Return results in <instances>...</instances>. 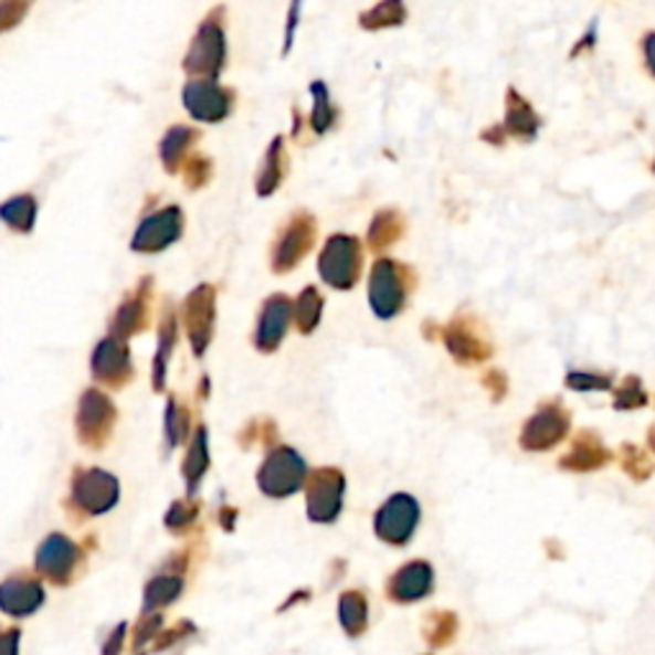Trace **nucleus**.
I'll return each instance as SVG.
<instances>
[{
    "mask_svg": "<svg viewBox=\"0 0 655 655\" xmlns=\"http://www.w3.org/2000/svg\"><path fill=\"white\" fill-rule=\"evenodd\" d=\"M300 11H303V0H293L287 11V27H285V46H282V56H287L289 50H293L295 34H297V23H300Z\"/></svg>",
    "mask_w": 655,
    "mask_h": 655,
    "instance_id": "obj_43",
    "label": "nucleus"
},
{
    "mask_svg": "<svg viewBox=\"0 0 655 655\" xmlns=\"http://www.w3.org/2000/svg\"><path fill=\"white\" fill-rule=\"evenodd\" d=\"M236 515L239 513L233 507H223L221 509V525H223L225 530H233V520H236Z\"/></svg>",
    "mask_w": 655,
    "mask_h": 655,
    "instance_id": "obj_50",
    "label": "nucleus"
},
{
    "mask_svg": "<svg viewBox=\"0 0 655 655\" xmlns=\"http://www.w3.org/2000/svg\"><path fill=\"white\" fill-rule=\"evenodd\" d=\"M648 404V392L643 390L641 379L627 377L617 390H614V410H635Z\"/></svg>",
    "mask_w": 655,
    "mask_h": 655,
    "instance_id": "obj_39",
    "label": "nucleus"
},
{
    "mask_svg": "<svg viewBox=\"0 0 655 655\" xmlns=\"http://www.w3.org/2000/svg\"><path fill=\"white\" fill-rule=\"evenodd\" d=\"M159 627H161V617H159V614L144 612L141 622L134 630V648H144V645H147L151 641V637L159 633Z\"/></svg>",
    "mask_w": 655,
    "mask_h": 655,
    "instance_id": "obj_42",
    "label": "nucleus"
},
{
    "mask_svg": "<svg viewBox=\"0 0 655 655\" xmlns=\"http://www.w3.org/2000/svg\"><path fill=\"white\" fill-rule=\"evenodd\" d=\"M118 479L103 468H75L67 507L75 517H95L110 513L118 505Z\"/></svg>",
    "mask_w": 655,
    "mask_h": 655,
    "instance_id": "obj_3",
    "label": "nucleus"
},
{
    "mask_svg": "<svg viewBox=\"0 0 655 655\" xmlns=\"http://www.w3.org/2000/svg\"><path fill=\"white\" fill-rule=\"evenodd\" d=\"M287 175V154H285V136H274L270 147L264 151L262 167L256 172V196L272 198L282 188Z\"/></svg>",
    "mask_w": 655,
    "mask_h": 655,
    "instance_id": "obj_23",
    "label": "nucleus"
},
{
    "mask_svg": "<svg viewBox=\"0 0 655 655\" xmlns=\"http://www.w3.org/2000/svg\"><path fill=\"white\" fill-rule=\"evenodd\" d=\"M305 513L313 522L330 525L338 520L344 509V492L346 476L341 468H315L313 474L305 476Z\"/></svg>",
    "mask_w": 655,
    "mask_h": 655,
    "instance_id": "obj_7",
    "label": "nucleus"
},
{
    "mask_svg": "<svg viewBox=\"0 0 655 655\" xmlns=\"http://www.w3.org/2000/svg\"><path fill=\"white\" fill-rule=\"evenodd\" d=\"M289 320H293V300L287 295H272L262 305V315H258V326L254 334L256 349L262 353L277 351L279 344L285 341Z\"/></svg>",
    "mask_w": 655,
    "mask_h": 655,
    "instance_id": "obj_18",
    "label": "nucleus"
},
{
    "mask_svg": "<svg viewBox=\"0 0 655 655\" xmlns=\"http://www.w3.org/2000/svg\"><path fill=\"white\" fill-rule=\"evenodd\" d=\"M225 8L218 6L210 11L192 36L190 50L182 60V70L192 80H218L225 70L229 60V46H225Z\"/></svg>",
    "mask_w": 655,
    "mask_h": 655,
    "instance_id": "obj_1",
    "label": "nucleus"
},
{
    "mask_svg": "<svg viewBox=\"0 0 655 655\" xmlns=\"http://www.w3.org/2000/svg\"><path fill=\"white\" fill-rule=\"evenodd\" d=\"M404 21H408V8H404V0H379V3L371 6L369 11L359 13V27L363 31L398 29Z\"/></svg>",
    "mask_w": 655,
    "mask_h": 655,
    "instance_id": "obj_29",
    "label": "nucleus"
},
{
    "mask_svg": "<svg viewBox=\"0 0 655 655\" xmlns=\"http://www.w3.org/2000/svg\"><path fill=\"white\" fill-rule=\"evenodd\" d=\"M31 6H34V0H0V34L19 29Z\"/></svg>",
    "mask_w": 655,
    "mask_h": 655,
    "instance_id": "obj_40",
    "label": "nucleus"
},
{
    "mask_svg": "<svg viewBox=\"0 0 655 655\" xmlns=\"http://www.w3.org/2000/svg\"><path fill=\"white\" fill-rule=\"evenodd\" d=\"M484 384L489 387L492 398H495V402H499L507 394V379L503 371H489L487 377H484Z\"/></svg>",
    "mask_w": 655,
    "mask_h": 655,
    "instance_id": "obj_47",
    "label": "nucleus"
},
{
    "mask_svg": "<svg viewBox=\"0 0 655 655\" xmlns=\"http://www.w3.org/2000/svg\"><path fill=\"white\" fill-rule=\"evenodd\" d=\"M36 573L54 587H70L77 579L80 566L85 563V553L75 540L62 532H52L36 548Z\"/></svg>",
    "mask_w": 655,
    "mask_h": 655,
    "instance_id": "obj_8",
    "label": "nucleus"
},
{
    "mask_svg": "<svg viewBox=\"0 0 655 655\" xmlns=\"http://www.w3.org/2000/svg\"><path fill=\"white\" fill-rule=\"evenodd\" d=\"M36 213L39 202L31 192H21V196H13L0 202V221H3L8 229L21 233V236H29L36 225Z\"/></svg>",
    "mask_w": 655,
    "mask_h": 655,
    "instance_id": "obj_27",
    "label": "nucleus"
},
{
    "mask_svg": "<svg viewBox=\"0 0 655 655\" xmlns=\"http://www.w3.org/2000/svg\"><path fill=\"white\" fill-rule=\"evenodd\" d=\"M566 387L573 392H606L612 387V377L592 374V371H571L566 377Z\"/></svg>",
    "mask_w": 655,
    "mask_h": 655,
    "instance_id": "obj_41",
    "label": "nucleus"
},
{
    "mask_svg": "<svg viewBox=\"0 0 655 655\" xmlns=\"http://www.w3.org/2000/svg\"><path fill=\"white\" fill-rule=\"evenodd\" d=\"M192 633H196V625H192V622H177V627L167 630L165 635H159V637H157V651L172 648L175 643H180L182 637H188V635H192Z\"/></svg>",
    "mask_w": 655,
    "mask_h": 655,
    "instance_id": "obj_44",
    "label": "nucleus"
},
{
    "mask_svg": "<svg viewBox=\"0 0 655 655\" xmlns=\"http://www.w3.org/2000/svg\"><path fill=\"white\" fill-rule=\"evenodd\" d=\"M184 589L182 577H175V573H161V577H154L147 589H144V612H157L161 606H169L180 600Z\"/></svg>",
    "mask_w": 655,
    "mask_h": 655,
    "instance_id": "obj_30",
    "label": "nucleus"
},
{
    "mask_svg": "<svg viewBox=\"0 0 655 655\" xmlns=\"http://www.w3.org/2000/svg\"><path fill=\"white\" fill-rule=\"evenodd\" d=\"M300 600H310V592H295L293 596H289V600L285 602V606H279V612H285V610H289V606H295L297 602Z\"/></svg>",
    "mask_w": 655,
    "mask_h": 655,
    "instance_id": "obj_52",
    "label": "nucleus"
},
{
    "mask_svg": "<svg viewBox=\"0 0 655 655\" xmlns=\"http://www.w3.org/2000/svg\"><path fill=\"white\" fill-rule=\"evenodd\" d=\"M620 458H622V468H625V472L633 476L635 482L651 479L653 461L643 448L633 446V443H625V446H622V451H620Z\"/></svg>",
    "mask_w": 655,
    "mask_h": 655,
    "instance_id": "obj_38",
    "label": "nucleus"
},
{
    "mask_svg": "<svg viewBox=\"0 0 655 655\" xmlns=\"http://www.w3.org/2000/svg\"><path fill=\"white\" fill-rule=\"evenodd\" d=\"M458 620L454 612H433L427 617L425 627V641L431 648H446V645L456 637Z\"/></svg>",
    "mask_w": 655,
    "mask_h": 655,
    "instance_id": "obj_34",
    "label": "nucleus"
},
{
    "mask_svg": "<svg viewBox=\"0 0 655 655\" xmlns=\"http://www.w3.org/2000/svg\"><path fill=\"white\" fill-rule=\"evenodd\" d=\"M116 404L101 390H85L77 404V439L83 446L98 451L108 443L113 427H116Z\"/></svg>",
    "mask_w": 655,
    "mask_h": 655,
    "instance_id": "obj_9",
    "label": "nucleus"
},
{
    "mask_svg": "<svg viewBox=\"0 0 655 655\" xmlns=\"http://www.w3.org/2000/svg\"><path fill=\"white\" fill-rule=\"evenodd\" d=\"M210 466V451H208V427H198L196 435H192L190 441V448H188V456H184V464H182V476L184 482H188V492L190 495H196L198 487H200V479L205 476Z\"/></svg>",
    "mask_w": 655,
    "mask_h": 655,
    "instance_id": "obj_28",
    "label": "nucleus"
},
{
    "mask_svg": "<svg viewBox=\"0 0 655 655\" xmlns=\"http://www.w3.org/2000/svg\"><path fill=\"white\" fill-rule=\"evenodd\" d=\"M198 515H200V505L192 503V499H177L169 507V513L165 515V525L177 536H182V532H188L192 525L198 522Z\"/></svg>",
    "mask_w": 655,
    "mask_h": 655,
    "instance_id": "obj_37",
    "label": "nucleus"
},
{
    "mask_svg": "<svg viewBox=\"0 0 655 655\" xmlns=\"http://www.w3.org/2000/svg\"><path fill=\"white\" fill-rule=\"evenodd\" d=\"M441 338L458 363H479L487 361L492 356V346L476 334L468 318L451 320L448 326L441 330Z\"/></svg>",
    "mask_w": 655,
    "mask_h": 655,
    "instance_id": "obj_20",
    "label": "nucleus"
},
{
    "mask_svg": "<svg viewBox=\"0 0 655 655\" xmlns=\"http://www.w3.org/2000/svg\"><path fill=\"white\" fill-rule=\"evenodd\" d=\"M184 213L180 205H167L154 210L136 229L131 239V252L136 254H159L182 239Z\"/></svg>",
    "mask_w": 655,
    "mask_h": 655,
    "instance_id": "obj_11",
    "label": "nucleus"
},
{
    "mask_svg": "<svg viewBox=\"0 0 655 655\" xmlns=\"http://www.w3.org/2000/svg\"><path fill=\"white\" fill-rule=\"evenodd\" d=\"M19 645H21L19 627L0 630V655H19Z\"/></svg>",
    "mask_w": 655,
    "mask_h": 655,
    "instance_id": "obj_45",
    "label": "nucleus"
},
{
    "mask_svg": "<svg viewBox=\"0 0 655 655\" xmlns=\"http://www.w3.org/2000/svg\"><path fill=\"white\" fill-rule=\"evenodd\" d=\"M126 622H120V625L113 630V633L108 635V641L103 643V651L101 655H120L124 653V641H126Z\"/></svg>",
    "mask_w": 655,
    "mask_h": 655,
    "instance_id": "obj_46",
    "label": "nucleus"
},
{
    "mask_svg": "<svg viewBox=\"0 0 655 655\" xmlns=\"http://www.w3.org/2000/svg\"><path fill=\"white\" fill-rule=\"evenodd\" d=\"M323 295L318 293L315 287H305L300 297H297L295 305H293V315H295V323H297V330L300 334H313L315 328H318V323L323 318Z\"/></svg>",
    "mask_w": 655,
    "mask_h": 655,
    "instance_id": "obj_33",
    "label": "nucleus"
},
{
    "mask_svg": "<svg viewBox=\"0 0 655 655\" xmlns=\"http://www.w3.org/2000/svg\"><path fill=\"white\" fill-rule=\"evenodd\" d=\"M612 461V451L604 446L594 431H579L573 435L569 454L561 456V468L566 472H594Z\"/></svg>",
    "mask_w": 655,
    "mask_h": 655,
    "instance_id": "obj_22",
    "label": "nucleus"
},
{
    "mask_svg": "<svg viewBox=\"0 0 655 655\" xmlns=\"http://www.w3.org/2000/svg\"><path fill=\"white\" fill-rule=\"evenodd\" d=\"M188 431H190V410L182 408L175 398H169L167 412H165V433H167L169 448L180 446V443L188 439Z\"/></svg>",
    "mask_w": 655,
    "mask_h": 655,
    "instance_id": "obj_35",
    "label": "nucleus"
},
{
    "mask_svg": "<svg viewBox=\"0 0 655 655\" xmlns=\"http://www.w3.org/2000/svg\"><path fill=\"white\" fill-rule=\"evenodd\" d=\"M651 44H653V31H648L643 39V52H645V67L653 72V54H651Z\"/></svg>",
    "mask_w": 655,
    "mask_h": 655,
    "instance_id": "obj_51",
    "label": "nucleus"
},
{
    "mask_svg": "<svg viewBox=\"0 0 655 655\" xmlns=\"http://www.w3.org/2000/svg\"><path fill=\"white\" fill-rule=\"evenodd\" d=\"M182 105L198 124H221L233 113L236 91L218 83V80H190L182 87Z\"/></svg>",
    "mask_w": 655,
    "mask_h": 655,
    "instance_id": "obj_10",
    "label": "nucleus"
},
{
    "mask_svg": "<svg viewBox=\"0 0 655 655\" xmlns=\"http://www.w3.org/2000/svg\"><path fill=\"white\" fill-rule=\"evenodd\" d=\"M175 346H177V315L172 310V305H167V310L159 320V346H157V353H154V367H151L154 392L165 390L167 367H169V359H172Z\"/></svg>",
    "mask_w": 655,
    "mask_h": 655,
    "instance_id": "obj_26",
    "label": "nucleus"
},
{
    "mask_svg": "<svg viewBox=\"0 0 655 655\" xmlns=\"http://www.w3.org/2000/svg\"><path fill=\"white\" fill-rule=\"evenodd\" d=\"M151 287L154 279L144 277L139 285H136L134 293L124 297V303L118 305L116 315L110 318V336L118 338V341H128V338L141 334L149 326V313H151Z\"/></svg>",
    "mask_w": 655,
    "mask_h": 655,
    "instance_id": "obj_17",
    "label": "nucleus"
},
{
    "mask_svg": "<svg viewBox=\"0 0 655 655\" xmlns=\"http://www.w3.org/2000/svg\"><path fill=\"white\" fill-rule=\"evenodd\" d=\"M305 476H307L305 458L297 454L295 448L277 446L272 448L270 456L264 458V464L256 474V484L258 489H262V495L272 499H285L303 489Z\"/></svg>",
    "mask_w": 655,
    "mask_h": 655,
    "instance_id": "obj_5",
    "label": "nucleus"
},
{
    "mask_svg": "<svg viewBox=\"0 0 655 655\" xmlns=\"http://www.w3.org/2000/svg\"><path fill=\"white\" fill-rule=\"evenodd\" d=\"M433 566L427 561H410L402 569L392 573V579L387 581V596L398 604H410L425 600L433 592Z\"/></svg>",
    "mask_w": 655,
    "mask_h": 655,
    "instance_id": "obj_19",
    "label": "nucleus"
},
{
    "mask_svg": "<svg viewBox=\"0 0 655 655\" xmlns=\"http://www.w3.org/2000/svg\"><path fill=\"white\" fill-rule=\"evenodd\" d=\"M479 136H482V141H487V144H492V147H503V144L507 141V134H505V128H503V124H495V126L484 128V131H482Z\"/></svg>",
    "mask_w": 655,
    "mask_h": 655,
    "instance_id": "obj_48",
    "label": "nucleus"
},
{
    "mask_svg": "<svg viewBox=\"0 0 655 655\" xmlns=\"http://www.w3.org/2000/svg\"><path fill=\"white\" fill-rule=\"evenodd\" d=\"M182 320L188 330V341L196 356L205 353L213 338L215 328V287L213 285H198L192 293L184 297L182 305Z\"/></svg>",
    "mask_w": 655,
    "mask_h": 655,
    "instance_id": "obj_14",
    "label": "nucleus"
},
{
    "mask_svg": "<svg viewBox=\"0 0 655 655\" xmlns=\"http://www.w3.org/2000/svg\"><path fill=\"white\" fill-rule=\"evenodd\" d=\"M404 229H408V221H404V215L398 208L377 210L367 231L369 252L374 254L387 252V249L398 244V241L404 236Z\"/></svg>",
    "mask_w": 655,
    "mask_h": 655,
    "instance_id": "obj_25",
    "label": "nucleus"
},
{
    "mask_svg": "<svg viewBox=\"0 0 655 655\" xmlns=\"http://www.w3.org/2000/svg\"><path fill=\"white\" fill-rule=\"evenodd\" d=\"M315 239H318V223H315L313 213L307 210H297L289 215V221L282 225L272 246V272L287 274L293 272L303 258L313 252Z\"/></svg>",
    "mask_w": 655,
    "mask_h": 655,
    "instance_id": "obj_6",
    "label": "nucleus"
},
{
    "mask_svg": "<svg viewBox=\"0 0 655 655\" xmlns=\"http://www.w3.org/2000/svg\"><path fill=\"white\" fill-rule=\"evenodd\" d=\"M91 371L95 382L113 387V390H120V387L131 382L134 363H131V351H128L126 341H118V338L113 336L103 338L93 351Z\"/></svg>",
    "mask_w": 655,
    "mask_h": 655,
    "instance_id": "obj_16",
    "label": "nucleus"
},
{
    "mask_svg": "<svg viewBox=\"0 0 655 655\" xmlns=\"http://www.w3.org/2000/svg\"><path fill=\"white\" fill-rule=\"evenodd\" d=\"M200 141L196 126H172L159 141V159L167 175L180 172L182 161L190 157V149Z\"/></svg>",
    "mask_w": 655,
    "mask_h": 655,
    "instance_id": "obj_24",
    "label": "nucleus"
},
{
    "mask_svg": "<svg viewBox=\"0 0 655 655\" xmlns=\"http://www.w3.org/2000/svg\"><path fill=\"white\" fill-rule=\"evenodd\" d=\"M338 617H341L346 635L359 637L369 625V602L367 596H363V592L351 589V592L341 594V602H338Z\"/></svg>",
    "mask_w": 655,
    "mask_h": 655,
    "instance_id": "obj_31",
    "label": "nucleus"
},
{
    "mask_svg": "<svg viewBox=\"0 0 655 655\" xmlns=\"http://www.w3.org/2000/svg\"><path fill=\"white\" fill-rule=\"evenodd\" d=\"M46 602L44 584L39 577H31L29 571H15L0 581V612L8 617L23 620L42 610Z\"/></svg>",
    "mask_w": 655,
    "mask_h": 655,
    "instance_id": "obj_15",
    "label": "nucleus"
},
{
    "mask_svg": "<svg viewBox=\"0 0 655 655\" xmlns=\"http://www.w3.org/2000/svg\"><path fill=\"white\" fill-rule=\"evenodd\" d=\"M571 431V412L561 402L540 404L536 415L522 425L520 446L525 451H548L561 443Z\"/></svg>",
    "mask_w": 655,
    "mask_h": 655,
    "instance_id": "obj_12",
    "label": "nucleus"
},
{
    "mask_svg": "<svg viewBox=\"0 0 655 655\" xmlns=\"http://www.w3.org/2000/svg\"><path fill=\"white\" fill-rule=\"evenodd\" d=\"M420 522V505L410 495H394L379 507L374 517L377 538L390 546H404L415 536Z\"/></svg>",
    "mask_w": 655,
    "mask_h": 655,
    "instance_id": "obj_13",
    "label": "nucleus"
},
{
    "mask_svg": "<svg viewBox=\"0 0 655 655\" xmlns=\"http://www.w3.org/2000/svg\"><path fill=\"white\" fill-rule=\"evenodd\" d=\"M180 172L184 184H188V190H200L205 188L210 177H213V159L202 157V154H192V157L182 161Z\"/></svg>",
    "mask_w": 655,
    "mask_h": 655,
    "instance_id": "obj_36",
    "label": "nucleus"
},
{
    "mask_svg": "<svg viewBox=\"0 0 655 655\" xmlns=\"http://www.w3.org/2000/svg\"><path fill=\"white\" fill-rule=\"evenodd\" d=\"M594 42H596V23H594V27H592V29H589V31H587V36H584V39H581V42H579L577 46H573V50H571V56H579V54H581V52H584V50H592V46H594Z\"/></svg>",
    "mask_w": 655,
    "mask_h": 655,
    "instance_id": "obj_49",
    "label": "nucleus"
},
{
    "mask_svg": "<svg viewBox=\"0 0 655 655\" xmlns=\"http://www.w3.org/2000/svg\"><path fill=\"white\" fill-rule=\"evenodd\" d=\"M310 95H313V113H310V128L315 136L328 134L334 124L338 120V110L334 101H330L328 85L323 80H315L310 85Z\"/></svg>",
    "mask_w": 655,
    "mask_h": 655,
    "instance_id": "obj_32",
    "label": "nucleus"
},
{
    "mask_svg": "<svg viewBox=\"0 0 655 655\" xmlns=\"http://www.w3.org/2000/svg\"><path fill=\"white\" fill-rule=\"evenodd\" d=\"M363 266V246L356 236L349 233H336L326 241L318 256V272L326 285L334 289H353L361 277Z\"/></svg>",
    "mask_w": 655,
    "mask_h": 655,
    "instance_id": "obj_4",
    "label": "nucleus"
},
{
    "mask_svg": "<svg viewBox=\"0 0 655 655\" xmlns=\"http://www.w3.org/2000/svg\"><path fill=\"white\" fill-rule=\"evenodd\" d=\"M415 285V274L408 264L394 258H377L369 274V305L377 318L390 320L408 305V297Z\"/></svg>",
    "mask_w": 655,
    "mask_h": 655,
    "instance_id": "obj_2",
    "label": "nucleus"
},
{
    "mask_svg": "<svg viewBox=\"0 0 655 655\" xmlns=\"http://www.w3.org/2000/svg\"><path fill=\"white\" fill-rule=\"evenodd\" d=\"M540 126H543V118L538 116V110L532 108V103L525 98L517 87H507L505 120H503L505 134L513 136V139H517V141L530 144L538 136Z\"/></svg>",
    "mask_w": 655,
    "mask_h": 655,
    "instance_id": "obj_21",
    "label": "nucleus"
}]
</instances>
